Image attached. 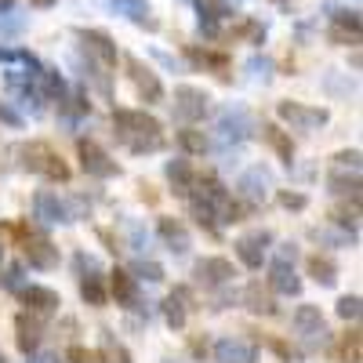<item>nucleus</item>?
<instances>
[{
	"label": "nucleus",
	"instance_id": "1",
	"mask_svg": "<svg viewBox=\"0 0 363 363\" xmlns=\"http://www.w3.org/2000/svg\"><path fill=\"white\" fill-rule=\"evenodd\" d=\"M113 128L131 145V153H157L164 145L160 120L145 109H113Z\"/></svg>",
	"mask_w": 363,
	"mask_h": 363
},
{
	"label": "nucleus",
	"instance_id": "2",
	"mask_svg": "<svg viewBox=\"0 0 363 363\" xmlns=\"http://www.w3.org/2000/svg\"><path fill=\"white\" fill-rule=\"evenodd\" d=\"M18 157H22V167H26V171L44 174V178H51V182H69L66 160L58 157L48 142H29V145H22Z\"/></svg>",
	"mask_w": 363,
	"mask_h": 363
},
{
	"label": "nucleus",
	"instance_id": "3",
	"mask_svg": "<svg viewBox=\"0 0 363 363\" xmlns=\"http://www.w3.org/2000/svg\"><path fill=\"white\" fill-rule=\"evenodd\" d=\"M277 116L284 120V124H291L294 131H320L327 120H330L327 109H320V106H306V102H291V99L277 106Z\"/></svg>",
	"mask_w": 363,
	"mask_h": 363
},
{
	"label": "nucleus",
	"instance_id": "4",
	"mask_svg": "<svg viewBox=\"0 0 363 363\" xmlns=\"http://www.w3.org/2000/svg\"><path fill=\"white\" fill-rule=\"evenodd\" d=\"M77 157H80L84 174H91V178H116L120 174V164L106 153L99 142H91V138H80L77 142Z\"/></svg>",
	"mask_w": 363,
	"mask_h": 363
},
{
	"label": "nucleus",
	"instance_id": "5",
	"mask_svg": "<svg viewBox=\"0 0 363 363\" xmlns=\"http://www.w3.org/2000/svg\"><path fill=\"white\" fill-rule=\"evenodd\" d=\"M218 142L222 145H236V142H247L251 135H255V120H251V113L247 109H240V106H229V109H222L218 113Z\"/></svg>",
	"mask_w": 363,
	"mask_h": 363
},
{
	"label": "nucleus",
	"instance_id": "6",
	"mask_svg": "<svg viewBox=\"0 0 363 363\" xmlns=\"http://www.w3.org/2000/svg\"><path fill=\"white\" fill-rule=\"evenodd\" d=\"M77 40L87 51V58H95V66H102V69H113L116 66L120 51H116V44H113L109 33H102V29H77Z\"/></svg>",
	"mask_w": 363,
	"mask_h": 363
},
{
	"label": "nucleus",
	"instance_id": "7",
	"mask_svg": "<svg viewBox=\"0 0 363 363\" xmlns=\"http://www.w3.org/2000/svg\"><path fill=\"white\" fill-rule=\"evenodd\" d=\"M211 109V95L203 87H193V84H182L174 87V116L186 120V124H193V120H203Z\"/></svg>",
	"mask_w": 363,
	"mask_h": 363
},
{
	"label": "nucleus",
	"instance_id": "8",
	"mask_svg": "<svg viewBox=\"0 0 363 363\" xmlns=\"http://www.w3.org/2000/svg\"><path fill=\"white\" fill-rule=\"evenodd\" d=\"M124 66H128V77H131V84H135V91L145 99V102H160L164 99V84L157 80V73L149 69L142 58H135V55H128L124 58Z\"/></svg>",
	"mask_w": 363,
	"mask_h": 363
},
{
	"label": "nucleus",
	"instance_id": "9",
	"mask_svg": "<svg viewBox=\"0 0 363 363\" xmlns=\"http://www.w3.org/2000/svg\"><path fill=\"white\" fill-rule=\"evenodd\" d=\"M294 330H298L301 342L323 345V342H327V323H323L320 306H298V309H294Z\"/></svg>",
	"mask_w": 363,
	"mask_h": 363
},
{
	"label": "nucleus",
	"instance_id": "10",
	"mask_svg": "<svg viewBox=\"0 0 363 363\" xmlns=\"http://www.w3.org/2000/svg\"><path fill=\"white\" fill-rule=\"evenodd\" d=\"M269 244H272V236H269L265 229H255V233H247V236L236 240V258L244 262L247 269H262V262H265V255H269Z\"/></svg>",
	"mask_w": 363,
	"mask_h": 363
},
{
	"label": "nucleus",
	"instance_id": "11",
	"mask_svg": "<svg viewBox=\"0 0 363 363\" xmlns=\"http://www.w3.org/2000/svg\"><path fill=\"white\" fill-rule=\"evenodd\" d=\"M193 277L203 284V287H225L233 277H236V269L229 258H200L196 269H193Z\"/></svg>",
	"mask_w": 363,
	"mask_h": 363
},
{
	"label": "nucleus",
	"instance_id": "12",
	"mask_svg": "<svg viewBox=\"0 0 363 363\" xmlns=\"http://www.w3.org/2000/svg\"><path fill=\"white\" fill-rule=\"evenodd\" d=\"M33 211H37V218H40L44 225H66V222H73L69 207L58 200L55 193H48V189H40V193L33 196Z\"/></svg>",
	"mask_w": 363,
	"mask_h": 363
},
{
	"label": "nucleus",
	"instance_id": "13",
	"mask_svg": "<svg viewBox=\"0 0 363 363\" xmlns=\"http://www.w3.org/2000/svg\"><path fill=\"white\" fill-rule=\"evenodd\" d=\"M18 294H22V301L29 306V313H37V316H48V313H55L58 306H62V298H58V291H51V287H40V284L18 287Z\"/></svg>",
	"mask_w": 363,
	"mask_h": 363
},
{
	"label": "nucleus",
	"instance_id": "14",
	"mask_svg": "<svg viewBox=\"0 0 363 363\" xmlns=\"http://www.w3.org/2000/svg\"><path fill=\"white\" fill-rule=\"evenodd\" d=\"M157 233H160V240H164V247L171 251V255H189V247H193V240H189V229L182 225L178 218H160V225H157Z\"/></svg>",
	"mask_w": 363,
	"mask_h": 363
},
{
	"label": "nucleus",
	"instance_id": "15",
	"mask_svg": "<svg viewBox=\"0 0 363 363\" xmlns=\"http://www.w3.org/2000/svg\"><path fill=\"white\" fill-rule=\"evenodd\" d=\"M22 255H26V262L33 265V269H55L58 265V247L51 244L48 236H29Z\"/></svg>",
	"mask_w": 363,
	"mask_h": 363
},
{
	"label": "nucleus",
	"instance_id": "16",
	"mask_svg": "<svg viewBox=\"0 0 363 363\" xmlns=\"http://www.w3.org/2000/svg\"><path fill=\"white\" fill-rule=\"evenodd\" d=\"M215 359L218 363H258V349L244 338H222L215 345Z\"/></svg>",
	"mask_w": 363,
	"mask_h": 363
},
{
	"label": "nucleus",
	"instance_id": "17",
	"mask_svg": "<svg viewBox=\"0 0 363 363\" xmlns=\"http://www.w3.org/2000/svg\"><path fill=\"white\" fill-rule=\"evenodd\" d=\"M269 189H272V174H269V167H251V171H244V178H240V193H244L251 203H262L265 196H269Z\"/></svg>",
	"mask_w": 363,
	"mask_h": 363
},
{
	"label": "nucleus",
	"instance_id": "18",
	"mask_svg": "<svg viewBox=\"0 0 363 363\" xmlns=\"http://www.w3.org/2000/svg\"><path fill=\"white\" fill-rule=\"evenodd\" d=\"M109 284H113V298H116V306H124V309H142V298H138V280L131 277V272L116 269Z\"/></svg>",
	"mask_w": 363,
	"mask_h": 363
},
{
	"label": "nucleus",
	"instance_id": "19",
	"mask_svg": "<svg viewBox=\"0 0 363 363\" xmlns=\"http://www.w3.org/2000/svg\"><path fill=\"white\" fill-rule=\"evenodd\" d=\"M186 298H189V291H174V294H167L164 301H160V316H164V323L171 327V330H182L186 327Z\"/></svg>",
	"mask_w": 363,
	"mask_h": 363
},
{
	"label": "nucleus",
	"instance_id": "20",
	"mask_svg": "<svg viewBox=\"0 0 363 363\" xmlns=\"http://www.w3.org/2000/svg\"><path fill=\"white\" fill-rule=\"evenodd\" d=\"M269 284L277 287L280 294H301V280L294 277V262H272V269H269Z\"/></svg>",
	"mask_w": 363,
	"mask_h": 363
},
{
	"label": "nucleus",
	"instance_id": "21",
	"mask_svg": "<svg viewBox=\"0 0 363 363\" xmlns=\"http://www.w3.org/2000/svg\"><path fill=\"white\" fill-rule=\"evenodd\" d=\"M109 8L116 15L131 18L135 26H145V29H157V18H149V4L145 0H109Z\"/></svg>",
	"mask_w": 363,
	"mask_h": 363
},
{
	"label": "nucleus",
	"instance_id": "22",
	"mask_svg": "<svg viewBox=\"0 0 363 363\" xmlns=\"http://www.w3.org/2000/svg\"><path fill=\"white\" fill-rule=\"evenodd\" d=\"M244 306H247L255 316H272V313H277V301H272V294H269L262 284H247V287H244Z\"/></svg>",
	"mask_w": 363,
	"mask_h": 363
},
{
	"label": "nucleus",
	"instance_id": "23",
	"mask_svg": "<svg viewBox=\"0 0 363 363\" xmlns=\"http://www.w3.org/2000/svg\"><path fill=\"white\" fill-rule=\"evenodd\" d=\"M15 330H18V349H22L26 356L37 352V345H40V338H44V335H40V323H37L33 316L22 313V316L15 320Z\"/></svg>",
	"mask_w": 363,
	"mask_h": 363
},
{
	"label": "nucleus",
	"instance_id": "24",
	"mask_svg": "<svg viewBox=\"0 0 363 363\" xmlns=\"http://www.w3.org/2000/svg\"><path fill=\"white\" fill-rule=\"evenodd\" d=\"M309 277H313L320 287H335V284H338V265H335V258L313 255V258H309Z\"/></svg>",
	"mask_w": 363,
	"mask_h": 363
},
{
	"label": "nucleus",
	"instance_id": "25",
	"mask_svg": "<svg viewBox=\"0 0 363 363\" xmlns=\"http://www.w3.org/2000/svg\"><path fill=\"white\" fill-rule=\"evenodd\" d=\"M262 138H265L272 149H277V157H280V160L291 167V160H294V142H291V138H287L277 124H265V128H262Z\"/></svg>",
	"mask_w": 363,
	"mask_h": 363
},
{
	"label": "nucleus",
	"instance_id": "26",
	"mask_svg": "<svg viewBox=\"0 0 363 363\" xmlns=\"http://www.w3.org/2000/svg\"><path fill=\"white\" fill-rule=\"evenodd\" d=\"M37 95H44V99H58V102H62L66 99V80H62V73H58V69H40L37 73Z\"/></svg>",
	"mask_w": 363,
	"mask_h": 363
},
{
	"label": "nucleus",
	"instance_id": "27",
	"mask_svg": "<svg viewBox=\"0 0 363 363\" xmlns=\"http://www.w3.org/2000/svg\"><path fill=\"white\" fill-rule=\"evenodd\" d=\"M80 298L87 306H106V287H102L99 269H91V277H80Z\"/></svg>",
	"mask_w": 363,
	"mask_h": 363
},
{
	"label": "nucleus",
	"instance_id": "28",
	"mask_svg": "<svg viewBox=\"0 0 363 363\" xmlns=\"http://www.w3.org/2000/svg\"><path fill=\"white\" fill-rule=\"evenodd\" d=\"M167 178L174 182V189L178 193H189L193 189V167H189V160L186 157H182V160H167Z\"/></svg>",
	"mask_w": 363,
	"mask_h": 363
},
{
	"label": "nucleus",
	"instance_id": "29",
	"mask_svg": "<svg viewBox=\"0 0 363 363\" xmlns=\"http://www.w3.org/2000/svg\"><path fill=\"white\" fill-rule=\"evenodd\" d=\"M178 145L186 149V153H207L211 149V142H207V135L203 131H196V128H186V131H178Z\"/></svg>",
	"mask_w": 363,
	"mask_h": 363
},
{
	"label": "nucleus",
	"instance_id": "30",
	"mask_svg": "<svg viewBox=\"0 0 363 363\" xmlns=\"http://www.w3.org/2000/svg\"><path fill=\"white\" fill-rule=\"evenodd\" d=\"M330 193L359 200V178H356V171L352 174H330Z\"/></svg>",
	"mask_w": 363,
	"mask_h": 363
},
{
	"label": "nucleus",
	"instance_id": "31",
	"mask_svg": "<svg viewBox=\"0 0 363 363\" xmlns=\"http://www.w3.org/2000/svg\"><path fill=\"white\" fill-rule=\"evenodd\" d=\"M330 11V22L338 29H349V33L359 37V11H349V8H327Z\"/></svg>",
	"mask_w": 363,
	"mask_h": 363
},
{
	"label": "nucleus",
	"instance_id": "32",
	"mask_svg": "<svg viewBox=\"0 0 363 363\" xmlns=\"http://www.w3.org/2000/svg\"><path fill=\"white\" fill-rule=\"evenodd\" d=\"M131 277H135V280H149V284H160V280H164V269H160L157 262L138 258V262L131 265Z\"/></svg>",
	"mask_w": 363,
	"mask_h": 363
},
{
	"label": "nucleus",
	"instance_id": "33",
	"mask_svg": "<svg viewBox=\"0 0 363 363\" xmlns=\"http://www.w3.org/2000/svg\"><path fill=\"white\" fill-rule=\"evenodd\" d=\"M338 356H342V363H359V330H349V335H342Z\"/></svg>",
	"mask_w": 363,
	"mask_h": 363
},
{
	"label": "nucleus",
	"instance_id": "34",
	"mask_svg": "<svg viewBox=\"0 0 363 363\" xmlns=\"http://www.w3.org/2000/svg\"><path fill=\"white\" fill-rule=\"evenodd\" d=\"M99 356H102V359H109V363H131L128 349L120 345V342H113V335H106V349H102Z\"/></svg>",
	"mask_w": 363,
	"mask_h": 363
},
{
	"label": "nucleus",
	"instance_id": "35",
	"mask_svg": "<svg viewBox=\"0 0 363 363\" xmlns=\"http://www.w3.org/2000/svg\"><path fill=\"white\" fill-rule=\"evenodd\" d=\"M66 359H69V363H102V356H99L95 349H84V345H69Z\"/></svg>",
	"mask_w": 363,
	"mask_h": 363
},
{
	"label": "nucleus",
	"instance_id": "36",
	"mask_svg": "<svg viewBox=\"0 0 363 363\" xmlns=\"http://www.w3.org/2000/svg\"><path fill=\"white\" fill-rule=\"evenodd\" d=\"M338 316L342 320H359V294H345L338 301Z\"/></svg>",
	"mask_w": 363,
	"mask_h": 363
},
{
	"label": "nucleus",
	"instance_id": "37",
	"mask_svg": "<svg viewBox=\"0 0 363 363\" xmlns=\"http://www.w3.org/2000/svg\"><path fill=\"white\" fill-rule=\"evenodd\" d=\"M247 69H251V77H258V80H269V73H272V62H269V58H251V62H247Z\"/></svg>",
	"mask_w": 363,
	"mask_h": 363
},
{
	"label": "nucleus",
	"instance_id": "38",
	"mask_svg": "<svg viewBox=\"0 0 363 363\" xmlns=\"http://www.w3.org/2000/svg\"><path fill=\"white\" fill-rule=\"evenodd\" d=\"M335 160H338V167H352V171H359V149H345V153H338Z\"/></svg>",
	"mask_w": 363,
	"mask_h": 363
},
{
	"label": "nucleus",
	"instance_id": "39",
	"mask_svg": "<svg viewBox=\"0 0 363 363\" xmlns=\"http://www.w3.org/2000/svg\"><path fill=\"white\" fill-rule=\"evenodd\" d=\"M280 203H284L287 211H301V207H306L309 200L301 196V193H280Z\"/></svg>",
	"mask_w": 363,
	"mask_h": 363
},
{
	"label": "nucleus",
	"instance_id": "40",
	"mask_svg": "<svg viewBox=\"0 0 363 363\" xmlns=\"http://www.w3.org/2000/svg\"><path fill=\"white\" fill-rule=\"evenodd\" d=\"M0 124H11V128H18V124H22V116H18L11 106H4V102H0Z\"/></svg>",
	"mask_w": 363,
	"mask_h": 363
},
{
	"label": "nucleus",
	"instance_id": "41",
	"mask_svg": "<svg viewBox=\"0 0 363 363\" xmlns=\"http://www.w3.org/2000/svg\"><path fill=\"white\" fill-rule=\"evenodd\" d=\"M330 40H338V44H356L359 37L349 33V29H338V26H330Z\"/></svg>",
	"mask_w": 363,
	"mask_h": 363
},
{
	"label": "nucleus",
	"instance_id": "42",
	"mask_svg": "<svg viewBox=\"0 0 363 363\" xmlns=\"http://www.w3.org/2000/svg\"><path fill=\"white\" fill-rule=\"evenodd\" d=\"M4 287H22V265H11V269H8Z\"/></svg>",
	"mask_w": 363,
	"mask_h": 363
},
{
	"label": "nucleus",
	"instance_id": "43",
	"mask_svg": "<svg viewBox=\"0 0 363 363\" xmlns=\"http://www.w3.org/2000/svg\"><path fill=\"white\" fill-rule=\"evenodd\" d=\"M131 244L142 251V247H149V233H142L138 225H131Z\"/></svg>",
	"mask_w": 363,
	"mask_h": 363
},
{
	"label": "nucleus",
	"instance_id": "44",
	"mask_svg": "<svg viewBox=\"0 0 363 363\" xmlns=\"http://www.w3.org/2000/svg\"><path fill=\"white\" fill-rule=\"evenodd\" d=\"M29 363H62L55 352H29Z\"/></svg>",
	"mask_w": 363,
	"mask_h": 363
},
{
	"label": "nucleus",
	"instance_id": "45",
	"mask_svg": "<svg viewBox=\"0 0 363 363\" xmlns=\"http://www.w3.org/2000/svg\"><path fill=\"white\" fill-rule=\"evenodd\" d=\"M277 262H294V247L291 244H280L277 247Z\"/></svg>",
	"mask_w": 363,
	"mask_h": 363
},
{
	"label": "nucleus",
	"instance_id": "46",
	"mask_svg": "<svg viewBox=\"0 0 363 363\" xmlns=\"http://www.w3.org/2000/svg\"><path fill=\"white\" fill-rule=\"evenodd\" d=\"M15 8V0H0V11H11Z\"/></svg>",
	"mask_w": 363,
	"mask_h": 363
},
{
	"label": "nucleus",
	"instance_id": "47",
	"mask_svg": "<svg viewBox=\"0 0 363 363\" xmlns=\"http://www.w3.org/2000/svg\"><path fill=\"white\" fill-rule=\"evenodd\" d=\"M0 363H8V359H4V352H0Z\"/></svg>",
	"mask_w": 363,
	"mask_h": 363
}]
</instances>
